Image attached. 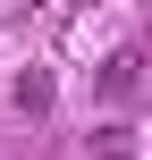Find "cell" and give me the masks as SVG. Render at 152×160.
<instances>
[{"label":"cell","instance_id":"6da1fadb","mask_svg":"<svg viewBox=\"0 0 152 160\" xmlns=\"http://www.w3.org/2000/svg\"><path fill=\"white\" fill-rule=\"evenodd\" d=\"M17 110H25V118L51 110V68H25V76H17Z\"/></svg>","mask_w":152,"mask_h":160},{"label":"cell","instance_id":"7a4b0ae2","mask_svg":"<svg viewBox=\"0 0 152 160\" xmlns=\"http://www.w3.org/2000/svg\"><path fill=\"white\" fill-rule=\"evenodd\" d=\"M127 84H135V59H110L102 68V101H127Z\"/></svg>","mask_w":152,"mask_h":160}]
</instances>
